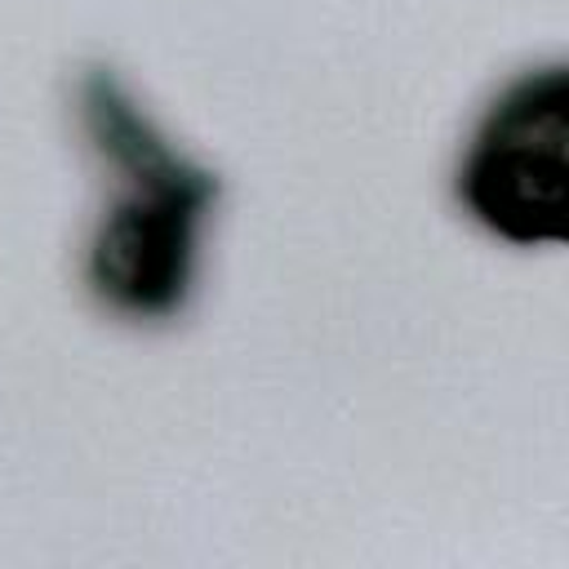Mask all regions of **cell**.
<instances>
[{
	"mask_svg": "<svg viewBox=\"0 0 569 569\" xmlns=\"http://www.w3.org/2000/svg\"><path fill=\"white\" fill-rule=\"evenodd\" d=\"M565 102L560 67L525 71L485 111L462 156V204L516 244L565 236Z\"/></svg>",
	"mask_w": 569,
	"mask_h": 569,
	"instance_id": "7a4b0ae2",
	"label": "cell"
},
{
	"mask_svg": "<svg viewBox=\"0 0 569 569\" xmlns=\"http://www.w3.org/2000/svg\"><path fill=\"white\" fill-rule=\"evenodd\" d=\"M84 124L116 182L93 231L89 280L116 311L169 316L191 289L196 231L213 200V182L138 116L111 76H89Z\"/></svg>",
	"mask_w": 569,
	"mask_h": 569,
	"instance_id": "6da1fadb",
	"label": "cell"
}]
</instances>
